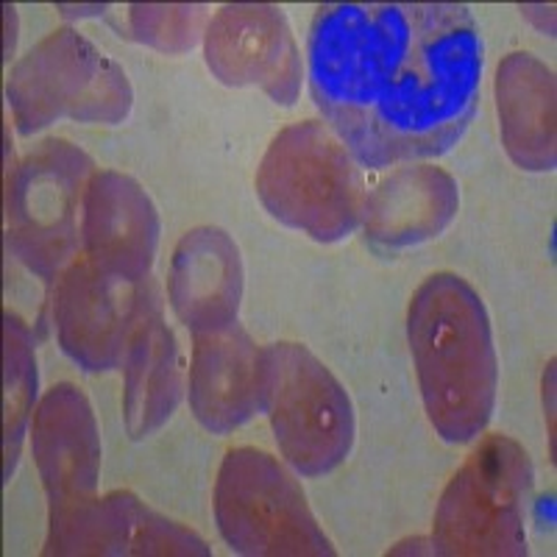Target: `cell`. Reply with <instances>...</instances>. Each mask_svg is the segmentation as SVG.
Segmentation results:
<instances>
[{
	"label": "cell",
	"instance_id": "8fae6325",
	"mask_svg": "<svg viewBox=\"0 0 557 557\" xmlns=\"http://www.w3.org/2000/svg\"><path fill=\"white\" fill-rule=\"evenodd\" d=\"M32 446L51 502V519L96 499L101 474V441L87 396L73 385L45 393L34 412Z\"/></svg>",
	"mask_w": 557,
	"mask_h": 557
},
{
	"label": "cell",
	"instance_id": "d6986e66",
	"mask_svg": "<svg viewBox=\"0 0 557 557\" xmlns=\"http://www.w3.org/2000/svg\"><path fill=\"white\" fill-rule=\"evenodd\" d=\"M37 401V360L32 351V332L17 315L7 312V480L17 466L23 435L28 430Z\"/></svg>",
	"mask_w": 557,
	"mask_h": 557
},
{
	"label": "cell",
	"instance_id": "5bb4252c",
	"mask_svg": "<svg viewBox=\"0 0 557 557\" xmlns=\"http://www.w3.org/2000/svg\"><path fill=\"white\" fill-rule=\"evenodd\" d=\"M190 407L203 430L226 435L265 412V348L243 326L196 335L190 362Z\"/></svg>",
	"mask_w": 557,
	"mask_h": 557
},
{
	"label": "cell",
	"instance_id": "9c48e42d",
	"mask_svg": "<svg viewBox=\"0 0 557 557\" xmlns=\"http://www.w3.org/2000/svg\"><path fill=\"white\" fill-rule=\"evenodd\" d=\"M143 285L98 271L78 253L57 276L53 323L64 355L84 371L101 374L123 362L137 318Z\"/></svg>",
	"mask_w": 557,
	"mask_h": 557
},
{
	"label": "cell",
	"instance_id": "52a82bcc",
	"mask_svg": "<svg viewBox=\"0 0 557 557\" xmlns=\"http://www.w3.org/2000/svg\"><path fill=\"white\" fill-rule=\"evenodd\" d=\"M265 412L278 449L298 474H330L355 444L348 393L330 368L298 343L265 348Z\"/></svg>",
	"mask_w": 557,
	"mask_h": 557
},
{
	"label": "cell",
	"instance_id": "ac0fdd59",
	"mask_svg": "<svg viewBox=\"0 0 557 557\" xmlns=\"http://www.w3.org/2000/svg\"><path fill=\"white\" fill-rule=\"evenodd\" d=\"M502 139L524 171L555 168V76L532 53H513L496 73Z\"/></svg>",
	"mask_w": 557,
	"mask_h": 557
},
{
	"label": "cell",
	"instance_id": "30bf717a",
	"mask_svg": "<svg viewBox=\"0 0 557 557\" xmlns=\"http://www.w3.org/2000/svg\"><path fill=\"white\" fill-rule=\"evenodd\" d=\"M203 53L209 70L228 87H262L285 107L296 101L301 62L282 9L223 7L209 20Z\"/></svg>",
	"mask_w": 557,
	"mask_h": 557
},
{
	"label": "cell",
	"instance_id": "7c38bea8",
	"mask_svg": "<svg viewBox=\"0 0 557 557\" xmlns=\"http://www.w3.org/2000/svg\"><path fill=\"white\" fill-rule=\"evenodd\" d=\"M45 555H209L196 532L184 530L114 491L51 519Z\"/></svg>",
	"mask_w": 557,
	"mask_h": 557
},
{
	"label": "cell",
	"instance_id": "8992f818",
	"mask_svg": "<svg viewBox=\"0 0 557 557\" xmlns=\"http://www.w3.org/2000/svg\"><path fill=\"white\" fill-rule=\"evenodd\" d=\"M20 134H34L59 117L121 123L132 109L126 73L84 37L59 28L23 57L7 87Z\"/></svg>",
	"mask_w": 557,
	"mask_h": 557
},
{
	"label": "cell",
	"instance_id": "ffe728a7",
	"mask_svg": "<svg viewBox=\"0 0 557 557\" xmlns=\"http://www.w3.org/2000/svg\"><path fill=\"white\" fill-rule=\"evenodd\" d=\"M132 37L159 51L182 53L193 48L201 34L207 9L203 7H132Z\"/></svg>",
	"mask_w": 557,
	"mask_h": 557
},
{
	"label": "cell",
	"instance_id": "5b68a950",
	"mask_svg": "<svg viewBox=\"0 0 557 557\" xmlns=\"http://www.w3.org/2000/svg\"><path fill=\"white\" fill-rule=\"evenodd\" d=\"M92 159L67 139H45L7 178L9 248L53 282L82 251L84 196Z\"/></svg>",
	"mask_w": 557,
	"mask_h": 557
},
{
	"label": "cell",
	"instance_id": "6da1fadb",
	"mask_svg": "<svg viewBox=\"0 0 557 557\" xmlns=\"http://www.w3.org/2000/svg\"><path fill=\"white\" fill-rule=\"evenodd\" d=\"M307 82L360 168L444 157L476 112L480 26L462 3H326L307 34Z\"/></svg>",
	"mask_w": 557,
	"mask_h": 557
},
{
	"label": "cell",
	"instance_id": "9a60e30c",
	"mask_svg": "<svg viewBox=\"0 0 557 557\" xmlns=\"http://www.w3.org/2000/svg\"><path fill=\"white\" fill-rule=\"evenodd\" d=\"M168 298L193 335L235 326L243 298V262L235 240L223 228L198 226L178 240Z\"/></svg>",
	"mask_w": 557,
	"mask_h": 557
},
{
	"label": "cell",
	"instance_id": "3957f363",
	"mask_svg": "<svg viewBox=\"0 0 557 557\" xmlns=\"http://www.w3.org/2000/svg\"><path fill=\"white\" fill-rule=\"evenodd\" d=\"M257 196L285 226L335 243L362 221L368 193L360 165L337 134L305 121L273 137L257 171Z\"/></svg>",
	"mask_w": 557,
	"mask_h": 557
},
{
	"label": "cell",
	"instance_id": "277c9868",
	"mask_svg": "<svg viewBox=\"0 0 557 557\" xmlns=\"http://www.w3.org/2000/svg\"><path fill=\"white\" fill-rule=\"evenodd\" d=\"M532 462L513 437L491 435L451 476L437 505V555H527L524 510Z\"/></svg>",
	"mask_w": 557,
	"mask_h": 557
},
{
	"label": "cell",
	"instance_id": "e0dca14e",
	"mask_svg": "<svg viewBox=\"0 0 557 557\" xmlns=\"http://www.w3.org/2000/svg\"><path fill=\"white\" fill-rule=\"evenodd\" d=\"M460 207L457 184L441 168H405L366 196L368 237L387 248L416 246L437 237Z\"/></svg>",
	"mask_w": 557,
	"mask_h": 557
},
{
	"label": "cell",
	"instance_id": "4fadbf2b",
	"mask_svg": "<svg viewBox=\"0 0 557 557\" xmlns=\"http://www.w3.org/2000/svg\"><path fill=\"white\" fill-rule=\"evenodd\" d=\"M157 243V209L134 178L114 171L89 178L82 215V253L98 271L143 285Z\"/></svg>",
	"mask_w": 557,
	"mask_h": 557
},
{
	"label": "cell",
	"instance_id": "2e32d148",
	"mask_svg": "<svg viewBox=\"0 0 557 557\" xmlns=\"http://www.w3.org/2000/svg\"><path fill=\"white\" fill-rule=\"evenodd\" d=\"M121 366L126 374V430L134 441H143L165 424L182 399L176 337L162 318V298L151 278H146L139 293L137 318Z\"/></svg>",
	"mask_w": 557,
	"mask_h": 557
},
{
	"label": "cell",
	"instance_id": "7a4b0ae2",
	"mask_svg": "<svg viewBox=\"0 0 557 557\" xmlns=\"http://www.w3.org/2000/svg\"><path fill=\"white\" fill-rule=\"evenodd\" d=\"M426 416L449 444H466L496 407L499 362L480 293L455 273H435L418 287L407 312Z\"/></svg>",
	"mask_w": 557,
	"mask_h": 557
},
{
	"label": "cell",
	"instance_id": "ba28073f",
	"mask_svg": "<svg viewBox=\"0 0 557 557\" xmlns=\"http://www.w3.org/2000/svg\"><path fill=\"white\" fill-rule=\"evenodd\" d=\"M223 541L240 555H335L293 474L260 449H232L215 485Z\"/></svg>",
	"mask_w": 557,
	"mask_h": 557
}]
</instances>
